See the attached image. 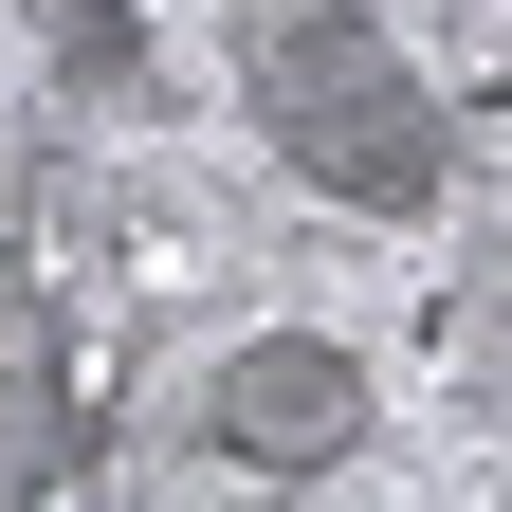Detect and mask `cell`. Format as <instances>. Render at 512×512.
I'll return each mask as SVG.
<instances>
[{
    "label": "cell",
    "instance_id": "6da1fadb",
    "mask_svg": "<svg viewBox=\"0 0 512 512\" xmlns=\"http://www.w3.org/2000/svg\"><path fill=\"white\" fill-rule=\"evenodd\" d=\"M238 110L330 220H439L458 202V92L384 37V0H220Z\"/></svg>",
    "mask_w": 512,
    "mask_h": 512
},
{
    "label": "cell",
    "instance_id": "7a4b0ae2",
    "mask_svg": "<svg viewBox=\"0 0 512 512\" xmlns=\"http://www.w3.org/2000/svg\"><path fill=\"white\" fill-rule=\"evenodd\" d=\"M183 421H202V458L238 494H311V476H348L384 439V366L348 330H220L202 384H183Z\"/></svg>",
    "mask_w": 512,
    "mask_h": 512
},
{
    "label": "cell",
    "instance_id": "3957f363",
    "mask_svg": "<svg viewBox=\"0 0 512 512\" xmlns=\"http://www.w3.org/2000/svg\"><path fill=\"white\" fill-rule=\"evenodd\" d=\"M55 92L74 110H165V37H147V0H55Z\"/></svg>",
    "mask_w": 512,
    "mask_h": 512
},
{
    "label": "cell",
    "instance_id": "277c9868",
    "mask_svg": "<svg viewBox=\"0 0 512 512\" xmlns=\"http://www.w3.org/2000/svg\"><path fill=\"white\" fill-rule=\"evenodd\" d=\"M0 421H19V348H0Z\"/></svg>",
    "mask_w": 512,
    "mask_h": 512
},
{
    "label": "cell",
    "instance_id": "5b68a950",
    "mask_svg": "<svg viewBox=\"0 0 512 512\" xmlns=\"http://www.w3.org/2000/svg\"><path fill=\"white\" fill-rule=\"evenodd\" d=\"M494 92H512V55H494Z\"/></svg>",
    "mask_w": 512,
    "mask_h": 512
},
{
    "label": "cell",
    "instance_id": "8992f818",
    "mask_svg": "<svg viewBox=\"0 0 512 512\" xmlns=\"http://www.w3.org/2000/svg\"><path fill=\"white\" fill-rule=\"evenodd\" d=\"M238 512H256V494H238Z\"/></svg>",
    "mask_w": 512,
    "mask_h": 512
}]
</instances>
